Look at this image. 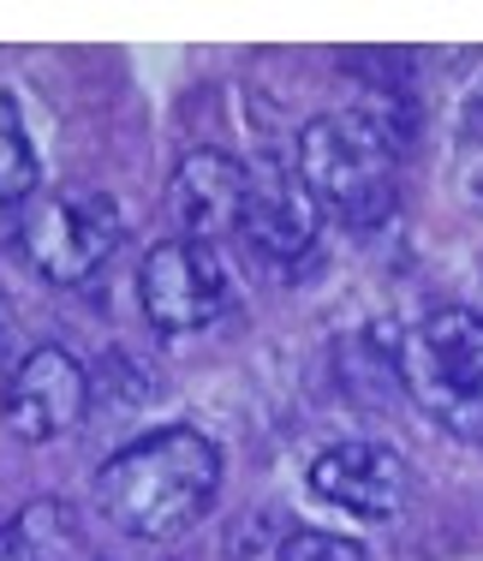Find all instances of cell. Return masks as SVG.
Returning <instances> with one entry per match:
<instances>
[{
    "mask_svg": "<svg viewBox=\"0 0 483 561\" xmlns=\"http://www.w3.org/2000/svg\"><path fill=\"white\" fill-rule=\"evenodd\" d=\"M221 490V448L192 424H168L126 443L96 472V507L114 531L161 543L192 531Z\"/></svg>",
    "mask_w": 483,
    "mask_h": 561,
    "instance_id": "obj_1",
    "label": "cell"
},
{
    "mask_svg": "<svg viewBox=\"0 0 483 561\" xmlns=\"http://www.w3.org/2000/svg\"><path fill=\"white\" fill-rule=\"evenodd\" d=\"M400 382L460 443H483V311L441 305L400 335Z\"/></svg>",
    "mask_w": 483,
    "mask_h": 561,
    "instance_id": "obj_2",
    "label": "cell"
},
{
    "mask_svg": "<svg viewBox=\"0 0 483 561\" xmlns=\"http://www.w3.org/2000/svg\"><path fill=\"white\" fill-rule=\"evenodd\" d=\"M299 173L322 209L346 221H376L394 204L400 150L370 114H317L299 131Z\"/></svg>",
    "mask_w": 483,
    "mask_h": 561,
    "instance_id": "obj_3",
    "label": "cell"
},
{
    "mask_svg": "<svg viewBox=\"0 0 483 561\" xmlns=\"http://www.w3.org/2000/svg\"><path fill=\"white\" fill-rule=\"evenodd\" d=\"M119 245V209L102 192H54L36 197L19 221V251L43 280L78 287L114 257Z\"/></svg>",
    "mask_w": 483,
    "mask_h": 561,
    "instance_id": "obj_4",
    "label": "cell"
},
{
    "mask_svg": "<svg viewBox=\"0 0 483 561\" xmlns=\"http://www.w3.org/2000/svg\"><path fill=\"white\" fill-rule=\"evenodd\" d=\"M138 299H143L150 329H161V335L209 329L227 305V270L215 257V245H197V239L156 245L138 270Z\"/></svg>",
    "mask_w": 483,
    "mask_h": 561,
    "instance_id": "obj_5",
    "label": "cell"
},
{
    "mask_svg": "<svg viewBox=\"0 0 483 561\" xmlns=\"http://www.w3.org/2000/svg\"><path fill=\"white\" fill-rule=\"evenodd\" d=\"M0 412L19 443H54V436L78 431L90 412V377L66 346H36L12 365L7 389H0Z\"/></svg>",
    "mask_w": 483,
    "mask_h": 561,
    "instance_id": "obj_6",
    "label": "cell"
},
{
    "mask_svg": "<svg viewBox=\"0 0 483 561\" xmlns=\"http://www.w3.org/2000/svg\"><path fill=\"white\" fill-rule=\"evenodd\" d=\"M317 227H322V204L311 197V185H304L299 168L275 162V156L251 162L239 233H245L268 263H299L304 251L317 245Z\"/></svg>",
    "mask_w": 483,
    "mask_h": 561,
    "instance_id": "obj_7",
    "label": "cell"
},
{
    "mask_svg": "<svg viewBox=\"0 0 483 561\" xmlns=\"http://www.w3.org/2000/svg\"><path fill=\"white\" fill-rule=\"evenodd\" d=\"M311 490L353 519H394L412 496V472L382 443H334L311 460Z\"/></svg>",
    "mask_w": 483,
    "mask_h": 561,
    "instance_id": "obj_8",
    "label": "cell"
},
{
    "mask_svg": "<svg viewBox=\"0 0 483 561\" xmlns=\"http://www.w3.org/2000/svg\"><path fill=\"white\" fill-rule=\"evenodd\" d=\"M245 180H251V168L227 150L180 156V168L168 180V216L180 227V239L215 245L221 233H239V221H245Z\"/></svg>",
    "mask_w": 483,
    "mask_h": 561,
    "instance_id": "obj_9",
    "label": "cell"
},
{
    "mask_svg": "<svg viewBox=\"0 0 483 561\" xmlns=\"http://www.w3.org/2000/svg\"><path fill=\"white\" fill-rule=\"evenodd\" d=\"M78 556V526L66 502H31L0 526V561H72Z\"/></svg>",
    "mask_w": 483,
    "mask_h": 561,
    "instance_id": "obj_10",
    "label": "cell"
},
{
    "mask_svg": "<svg viewBox=\"0 0 483 561\" xmlns=\"http://www.w3.org/2000/svg\"><path fill=\"white\" fill-rule=\"evenodd\" d=\"M36 192V150H31V131H24L19 108L0 96V209L19 204V197Z\"/></svg>",
    "mask_w": 483,
    "mask_h": 561,
    "instance_id": "obj_11",
    "label": "cell"
},
{
    "mask_svg": "<svg viewBox=\"0 0 483 561\" xmlns=\"http://www.w3.org/2000/svg\"><path fill=\"white\" fill-rule=\"evenodd\" d=\"M275 561H370L365 543L341 538V531H287Z\"/></svg>",
    "mask_w": 483,
    "mask_h": 561,
    "instance_id": "obj_12",
    "label": "cell"
},
{
    "mask_svg": "<svg viewBox=\"0 0 483 561\" xmlns=\"http://www.w3.org/2000/svg\"><path fill=\"white\" fill-rule=\"evenodd\" d=\"M12 305H7V293H0V389H7V377H12Z\"/></svg>",
    "mask_w": 483,
    "mask_h": 561,
    "instance_id": "obj_13",
    "label": "cell"
}]
</instances>
